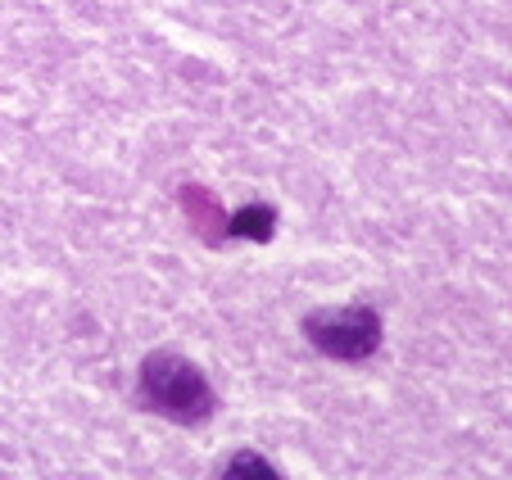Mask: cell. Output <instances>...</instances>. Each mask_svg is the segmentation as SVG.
<instances>
[{
  "label": "cell",
  "mask_w": 512,
  "mask_h": 480,
  "mask_svg": "<svg viewBox=\"0 0 512 480\" xmlns=\"http://www.w3.org/2000/svg\"><path fill=\"white\" fill-rule=\"evenodd\" d=\"M223 471H227V476H236V471H259V476H272V467L263 458H254V453H236Z\"/></svg>",
  "instance_id": "277c9868"
},
{
  "label": "cell",
  "mask_w": 512,
  "mask_h": 480,
  "mask_svg": "<svg viewBox=\"0 0 512 480\" xmlns=\"http://www.w3.org/2000/svg\"><path fill=\"white\" fill-rule=\"evenodd\" d=\"M141 404L159 417H173V422L195 426L213 413L218 399H213L209 381H204V372L191 363V358L159 349V354H150L141 363Z\"/></svg>",
  "instance_id": "6da1fadb"
},
{
  "label": "cell",
  "mask_w": 512,
  "mask_h": 480,
  "mask_svg": "<svg viewBox=\"0 0 512 480\" xmlns=\"http://www.w3.org/2000/svg\"><path fill=\"white\" fill-rule=\"evenodd\" d=\"M232 231H236V236H245V231H250V236L268 240V231H272V209H268V204H259V209H250V213H236V218H232Z\"/></svg>",
  "instance_id": "3957f363"
},
{
  "label": "cell",
  "mask_w": 512,
  "mask_h": 480,
  "mask_svg": "<svg viewBox=\"0 0 512 480\" xmlns=\"http://www.w3.org/2000/svg\"><path fill=\"white\" fill-rule=\"evenodd\" d=\"M304 336L318 354L340 363H363L381 349V317L372 308H318L304 317Z\"/></svg>",
  "instance_id": "7a4b0ae2"
}]
</instances>
